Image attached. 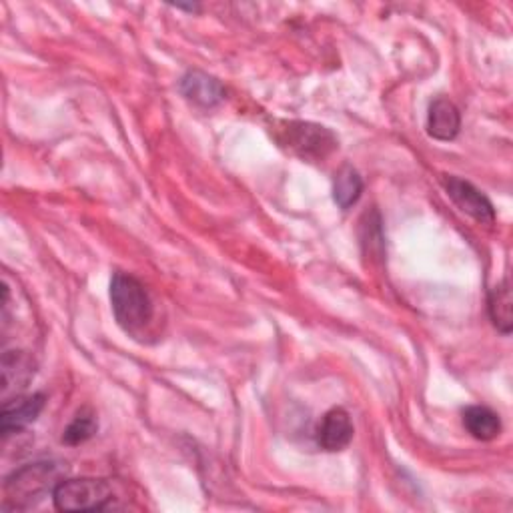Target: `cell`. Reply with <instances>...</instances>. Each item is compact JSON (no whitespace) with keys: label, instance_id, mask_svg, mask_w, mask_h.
<instances>
[{"label":"cell","instance_id":"1","mask_svg":"<svg viewBox=\"0 0 513 513\" xmlns=\"http://www.w3.org/2000/svg\"><path fill=\"white\" fill-rule=\"evenodd\" d=\"M63 481V465L55 461L29 463L5 481V509H29L35 507L47 493Z\"/></svg>","mask_w":513,"mask_h":513},{"label":"cell","instance_id":"2","mask_svg":"<svg viewBox=\"0 0 513 513\" xmlns=\"http://www.w3.org/2000/svg\"><path fill=\"white\" fill-rule=\"evenodd\" d=\"M111 303L119 325L129 335H143L153 321V301L145 285L125 273H115L111 281Z\"/></svg>","mask_w":513,"mask_h":513},{"label":"cell","instance_id":"3","mask_svg":"<svg viewBox=\"0 0 513 513\" xmlns=\"http://www.w3.org/2000/svg\"><path fill=\"white\" fill-rule=\"evenodd\" d=\"M53 501L59 511H101L113 501V489L103 479H63Z\"/></svg>","mask_w":513,"mask_h":513},{"label":"cell","instance_id":"4","mask_svg":"<svg viewBox=\"0 0 513 513\" xmlns=\"http://www.w3.org/2000/svg\"><path fill=\"white\" fill-rule=\"evenodd\" d=\"M283 133V145L305 159H323L337 147L335 135L319 125L289 123Z\"/></svg>","mask_w":513,"mask_h":513},{"label":"cell","instance_id":"5","mask_svg":"<svg viewBox=\"0 0 513 513\" xmlns=\"http://www.w3.org/2000/svg\"><path fill=\"white\" fill-rule=\"evenodd\" d=\"M445 191L449 199L471 219H475L481 225H493L495 221V209L491 201L475 189L469 181H463L459 177H445L443 179Z\"/></svg>","mask_w":513,"mask_h":513},{"label":"cell","instance_id":"6","mask_svg":"<svg viewBox=\"0 0 513 513\" xmlns=\"http://www.w3.org/2000/svg\"><path fill=\"white\" fill-rule=\"evenodd\" d=\"M47 403V397L43 393L35 395H17L15 399L5 401L3 405V415H0V431H3L5 437L11 433L23 431L27 425L35 423L37 417L43 413Z\"/></svg>","mask_w":513,"mask_h":513},{"label":"cell","instance_id":"7","mask_svg":"<svg viewBox=\"0 0 513 513\" xmlns=\"http://www.w3.org/2000/svg\"><path fill=\"white\" fill-rule=\"evenodd\" d=\"M0 371H3V399L9 401L11 395H21V391L31 383L35 361L25 351H5Z\"/></svg>","mask_w":513,"mask_h":513},{"label":"cell","instance_id":"8","mask_svg":"<svg viewBox=\"0 0 513 513\" xmlns=\"http://www.w3.org/2000/svg\"><path fill=\"white\" fill-rule=\"evenodd\" d=\"M353 439V423L349 413L343 407H333L325 413L319 429H317V441L325 451H341L345 449Z\"/></svg>","mask_w":513,"mask_h":513},{"label":"cell","instance_id":"9","mask_svg":"<svg viewBox=\"0 0 513 513\" xmlns=\"http://www.w3.org/2000/svg\"><path fill=\"white\" fill-rule=\"evenodd\" d=\"M461 129V115L449 99H435L427 115V133L437 141H453Z\"/></svg>","mask_w":513,"mask_h":513},{"label":"cell","instance_id":"10","mask_svg":"<svg viewBox=\"0 0 513 513\" xmlns=\"http://www.w3.org/2000/svg\"><path fill=\"white\" fill-rule=\"evenodd\" d=\"M181 91L189 101H193L199 107H215L225 99L223 85L201 71L187 73L181 79Z\"/></svg>","mask_w":513,"mask_h":513},{"label":"cell","instance_id":"11","mask_svg":"<svg viewBox=\"0 0 513 513\" xmlns=\"http://www.w3.org/2000/svg\"><path fill=\"white\" fill-rule=\"evenodd\" d=\"M463 425L471 437L479 441H491L501 433L499 415L485 405H471L463 411Z\"/></svg>","mask_w":513,"mask_h":513},{"label":"cell","instance_id":"12","mask_svg":"<svg viewBox=\"0 0 513 513\" xmlns=\"http://www.w3.org/2000/svg\"><path fill=\"white\" fill-rule=\"evenodd\" d=\"M361 193H363V179L359 177V173L349 165L341 167L333 181V201L341 209H349L359 201Z\"/></svg>","mask_w":513,"mask_h":513},{"label":"cell","instance_id":"13","mask_svg":"<svg viewBox=\"0 0 513 513\" xmlns=\"http://www.w3.org/2000/svg\"><path fill=\"white\" fill-rule=\"evenodd\" d=\"M489 317L493 325L503 333L509 335L513 327V315H511V289L509 281H503L497 285L489 295Z\"/></svg>","mask_w":513,"mask_h":513},{"label":"cell","instance_id":"14","mask_svg":"<svg viewBox=\"0 0 513 513\" xmlns=\"http://www.w3.org/2000/svg\"><path fill=\"white\" fill-rule=\"evenodd\" d=\"M97 429H99L97 415L91 409H81L77 413V417L71 421V425L65 429L63 443L81 445V443L89 441L97 433Z\"/></svg>","mask_w":513,"mask_h":513}]
</instances>
